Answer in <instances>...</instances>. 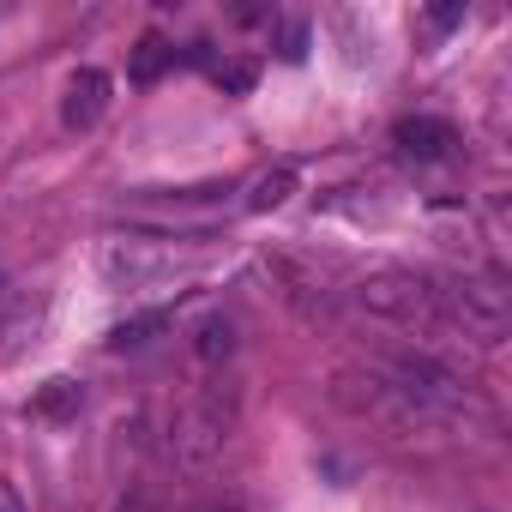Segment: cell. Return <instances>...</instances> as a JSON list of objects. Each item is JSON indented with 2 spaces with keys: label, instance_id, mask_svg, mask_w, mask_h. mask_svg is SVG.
<instances>
[{
  "label": "cell",
  "instance_id": "1",
  "mask_svg": "<svg viewBox=\"0 0 512 512\" xmlns=\"http://www.w3.org/2000/svg\"><path fill=\"white\" fill-rule=\"evenodd\" d=\"M440 332L494 350L512 332V296H506V284L500 278H452V284H440Z\"/></svg>",
  "mask_w": 512,
  "mask_h": 512
},
{
  "label": "cell",
  "instance_id": "2",
  "mask_svg": "<svg viewBox=\"0 0 512 512\" xmlns=\"http://www.w3.org/2000/svg\"><path fill=\"white\" fill-rule=\"evenodd\" d=\"M356 308L398 332H440V278L422 272H374L356 284Z\"/></svg>",
  "mask_w": 512,
  "mask_h": 512
},
{
  "label": "cell",
  "instance_id": "3",
  "mask_svg": "<svg viewBox=\"0 0 512 512\" xmlns=\"http://www.w3.org/2000/svg\"><path fill=\"white\" fill-rule=\"evenodd\" d=\"M97 272L109 290H163V284L187 278L193 260L175 253L169 241H151V235H109L97 247Z\"/></svg>",
  "mask_w": 512,
  "mask_h": 512
},
{
  "label": "cell",
  "instance_id": "4",
  "mask_svg": "<svg viewBox=\"0 0 512 512\" xmlns=\"http://www.w3.org/2000/svg\"><path fill=\"white\" fill-rule=\"evenodd\" d=\"M223 440H229V410L217 404V392H205L199 404H187V410L175 416V452H181L187 464H205Z\"/></svg>",
  "mask_w": 512,
  "mask_h": 512
},
{
  "label": "cell",
  "instance_id": "5",
  "mask_svg": "<svg viewBox=\"0 0 512 512\" xmlns=\"http://www.w3.org/2000/svg\"><path fill=\"white\" fill-rule=\"evenodd\" d=\"M392 145L410 163H446V157H458V127L440 121V115H404L392 127Z\"/></svg>",
  "mask_w": 512,
  "mask_h": 512
},
{
  "label": "cell",
  "instance_id": "6",
  "mask_svg": "<svg viewBox=\"0 0 512 512\" xmlns=\"http://www.w3.org/2000/svg\"><path fill=\"white\" fill-rule=\"evenodd\" d=\"M109 73L103 67H79L73 79H67V91H61V121L73 127V133H91L103 115H109Z\"/></svg>",
  "mask_w": 512,
  "mask_h": 512
},
{
  "label": "cell",
  "instance_id": "7",
  "mask_svg": "<svg viewBox=\"0 0 512 512\" xmlns=\"http://www.w3.org/2000/svg\"><path fill=\"white\" fill-rule=\"evenodd\" d=\"M163 67H181V49H169L157 31H151V37H139V49H133V61H127L133 85H157V73H163Z\"/></svg>",
  "mask_w": 512,
  "mask_h": 512
},
{
  "label": "cell",
  "instance_id": "8",
  "mask_svg": "<svg viewBox=\"0 0 512 512\" xmlns=\"http://www.w3.org/2000/svg\"><path fill=\"white\" fill-rule=\"evenodd\" d=\"M79 404H85V386H79V380H49V386L31 398V416L67 422V416H79Z\"/></svg>",
  "mask_w": 512,
  "mask_h": 512
},
{
  "label": "cell",
  "instance_id": "9",
  "mask_svg": "<svg viewBox=\"0 0 512 512\" xmlns=\"http://www.w3.org/2000/svg\"><path fill=\"white\" fill-rule=\"evenodd\" d=\"M290 193H296V169L290 163L284 169H266L260 181H253V193H247V211H278Z\"/></svg>",
  "mask_w": 512,
  "mask_h": 512
},
{
  "label": "cell",
  "instance_id": "10",
  "mask_svg": "<svg viewBox=\"0 0 512 512\" xmlns=\"http://www.w3.org/2000/svg\"><path fill=\"white\" fill-rule=\"evenodd\" d=\"M37 326H43V296H37V302H31V296H19L13 320H0V344L19 350V344H25V332H37Z\"/></svg>",
  "mask_w": 512,
  "mask_h": 512
},
{
  "label": "cell",
  "instance_id": "11",
  "mask_svg": "<svg viewBox=\"0 0 512 512\" xmlns=\"http://www.w3.org/2000/svg\"><path fill=\"white\" fill-rule=\"evenodd\" d=\"M163 326H169L163 308H157V314H139V320H127V326L109 332V350H139V344H151V332H163Z\"/></svg>",
  "mask_w": 512,
  "mask_h": 512
},
{
  "label": "cell",
  "instance_id": "12",
  "mask_svg": "<svg viewBox=\"0 0 512 512\" xmlns=\"http://www.w3.org/2000/svg\"><path fill=\"white\" fill-rule=\"evenodd\" d=\"M235 356V326L217 314V320H205V332H199V362H229Z\"/></svg>",
  "mask_w": 512,
  "mask_h": 512
},
{
  "label": "cell",
  "instance_id": "13",
  "mask_svg": "<svg viewBox=\"0 0 512 512\" xmlns=\"http://www.w3.org/2000/svg\"><path fill=\"white\" fill-rule=\"evenodd\" d=\"M187 512H266L253 494H235V488H223V494H205L199 506H187Z\"/></svg>",
  "mask_w": 512,
  "mask_h": 512
},
{
  "label": "cell",
  "instance_id": "14",
  "mask_svg": "<svg viewBox=\"0 0 512 512\" xmlns=\"http://www.w3.org/2000/svg\"><path fill=\"white\" fill-rule=\"evenodd\" d=\"M0 512H31L25 494H19V482H7V476H0Z\"/></svg>",
  "mask_w": 512,
  "mask_h": 512
},
{
  "label": "cell",
  "instance_id": "15",
  "mask_svg": "<svg viewBox=\"0 0 512 512\" xmlns=\"http://www.w3.org/2000/svg\"><path fill=\"white\" fill-rule=\"evenodd\" d=\"M452 25H464V7H440V13H428V31H452Z\"/></svg>",
  "mask_w": 512,
  "mask_h": 512
},
{
  "label": "cell",
  "instance_id": "16",
  "mask_svg": "<svg viewBox=\"0 0 512 512\" xmlns=\"http://www.w3.org/2000/svg\"><path fill=\"white\" fill-rule=\"evenodd\" d=\"M109 512H157V506H151V500H139V494H127V500H115Z\"/></svg>",
  "mask_w": 512,
  "mask_h": 512
}]
</instances>
